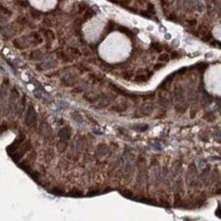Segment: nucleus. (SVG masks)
I'll return each mask as SVG.
<instances>
[{"mask_svg":"<svg viewBox=\"0 0 221 221\" xmlns=\"http://www.w3.org/2000/svg\"><path fill=\"white\" fill-rule=\"evenodd\" d=\"M158 60H159L160 62H168V61L170 60V56H169L167 53H163V54L159 55Z\"/></svg>","mask_w":221,"mask_h":221,"instance_id":"24","label":"nucleus"},{"mask_svg":"<svg viewBox=\"0 0 221 221\" xmlns=\"http://www.w3.org/2000/svg\"><path fill=\"white\" fill-rule=\"evenodd\" d=\"M141 98L145 101H151L155 98V94L154 93H148V94H143L141 95Z\"/></svg>","mask_w":221,"mask_h":221,"instance_id":"23","label":"nucleus"},{"mask_svg":"<svg viewBox=\"0 0 221 221\" xmlns=\"http://www.w3.org/2000/svg\"><path fill=\"white\" fill-rule=\"evenodd\" d=\"M44 34L46 35V37H47L48 39H51V40H54V38H55L54 33H53L52 31H50V30H44Z\"/></svg>","mask_w":221,"mask_h":221,"instance_id":"27","label":"nucleus"},{"mask_svg":"<svg viewBox=\"0 0 221 221\" xmlns=\"http://www.w3.org/2000/svg\"><path fill=\"white\" fill-rule=\"evenodd\" d=\"M50 192H52V194H54V195H57V196H62V195H63V191L60 190V189H58V187L52 189V190L50 191Z\"/></svg>","mask_w":221,"mask_h":221,"instance_id":"28","label":"nucleus"},{"mask_svg":"<svg viewBox=\"0 0 221 221\" xmlns=\"http://www.w3.org/2000/svg\"><path fill=\"white\" fill-rule=\"evenodd\" d=\"M121 195L125 198H128V199H133L134 198V192L128 191V190H124L123 192H121Z\"/></svg>","mask_w":221,"mask_h":221,"instance_id":"25","label":"nucleus"},{"mask_svg":"<svg viewBox=\"0 0 221 221\" xmlns=\"http://www.w3.org/2000/svg\"><path fill=\"white\" fill-rule=\"evenodd\" d=\"M68 196L70 197H74V198H81L84 196V192H82L79 189H77V187H73L70 192H68Z\"/></svg>","mask_w":221,"mask_h":221,"instance_id":"17","label":"nucleus"},{"mask_svg":"<svg viewBox=\"0 0 221 221\" xmlns=\"http://www.w3.org/2000/svg\"><path fill=\"white\" fill-rule=\"evenodd\" d=\"M141 14H142L143 16H146V17H148V18H151V13L150 12H148V11H141Z\"/></svg>","mask_w":221,"mask_h":221,"instance_id":"41","label":"nucleus"},{"mask_svg":"<svg viewBox=\"0 0 221 221\" xmlns=\"http://www.w3.org/2000/svg\"><path fill=\"white\" fill-rule=\"evenodd\" d=\"M57 56H58V58L59 59H61V60H63V61H65V62H70L71 61V58L70 57H68L64 52H58L57 53Z\"/></svg>","mask_w":221,"mask_h":221,"instance_id":"22","label":"nucleus"},{"mask_svg":"<svg viewBox=\"0 0 221 221\" xmlns=\"http://www.w3.org/2000/svg\"><path fill=\"white\" fill-rule=\"evenodd\" d=\"M120 32H122L123 34H125V35L129 36V37H133L134 36V34H133V32L131 31H129L128 28H124V27H119V29H118Z\"/></svg>","mask_w":221,"mask_h":221,"instance_id":"26","label":"nucleus"},{"mask_svg":"<svg viewBox=\"0 0 221 221\" xmlns=\"http://www.w3.org/2000/svg\"><path fill=\"white\" fill-rule=\"evenodd\" d=\"M25 123L29 128H34L37 124V112L33 104H30L25 115Z\"/></svg>","mask_w":221,"mask_h":221,"instance_id":"3","label":"nucleus"},{"mask_svg":"<svg viewBox=\"0 0 221 221\" xmlns=\"http://www.w3.org/2000/svg\"><path fill=\"white\" fill-rule=\"evenodd\" d=\"M134 129L140 131V133H143V131H146L148 128H149V125L148 124H137V125H134Z\"/></svg>","mask_w":221,"mask_h":221,"instance_id":"20","label":"nucleus"},{"mask_svg":"<svg viewBox=\"0 0 221 221\" xmlns=\"http://www.w3.org/2000/svg\"><path fill=\"white\" fill-rule=\"evenodd\" d=\"M167 18L169 20V21H175L176 20H177V17H176V15L174 13H170L168 16H167Z\"/></svg>","mask_w":221,"mask_h":221,"instance_id":"37","label":"nucleus"},{"mask_svg":"<svg viewBox=\"0 0 221 221\" xmlns=\"http://www.w3.org/2000/svg\"><path fill=\"white\" fill-rule=\"evenodd\" d=\"M152 74H153V72H149L148 76H147V74H143V73L137 74L135 77V83H139V84L146 83V82L150 78V77H152Z\"/></svg>","mask_w":221,"mask_h":221,"instance_id":"15","label":"nucleus"},{"mask_svg":"<svg viewBox=\"0 0 221 221\" xmlns=\"http://www.w3.org/2000/svg\"><path fill=\"white\" fill-rule=\"evenodd\" d=\"M78 8H79V12L82 13L83 11H85L86 9H87V4L86 3H79L78 4Z\"/></svg>","mask_w":221,"mask_h":221,"instance_id":"36","label":"nucleus"},{"mask_svg":"<svg viewBox=\"0 0 221 221\" xmlns=\"http://www.w3.org/2000/svg\"><path fill=\"white\" fill-rule=\"evenodd\" d=\"M151 48L154 50V51L158 52V53H160V52L163 50V47H162V45H161V44H159V43H157V42H153V43H152V44H151Z\"/></svg>","mask_w":221,"mask_h":221,"instance_id":"21","label":"nucleus"},{"mask_svg":"<svg viewBox=\"0 0 221 221\" xmlns=\"http://www.w3.org/2000/svg\"><path fill=\"white\" fill-rule=\"evenodd\" d=\"M180 57V55L178 54V52H172L171 53V58L172 59H178Z\"/></svg>","mask_w":221,"mask_h":221,"instance_id":"38","label":"nucleus"},{"mask_svg":"<svg viewBox=\"0 0 221 221\" xmlns=\"http://www.w3.org/2000/svg\"><path fill=\"white\" fill-rule=\"evenodd\" d=\"M121 76H122V78H124V79H126V81H130L131 78H134V71H131V70L123 71V72L121 73Z\"/></svg>","mask_w":221,"mask_h":221,"instance_id":"19","label":"nucleus"},{"mask_svg":"<svg viewBox=\"0 0 221 221\" xmlns=\"http://www.w3.org/2000/svg\"><path fill=\"white\" fill-rule=\"evenodd\" d=\"M162 67H164V63H157V64H155V66H154V69H155V70H159V69L162 68Z\"/></svg>","mask_w":221,"mask_h":221,"instance_id":"39","label":"nucleus"},{"mask_svg":"<svg viewBox=\"0 0 221 221\" xmlns=\"http://www.w3.org/2000/svg\"><path fill=\"white\" fill-rule=\"evenodd\" d=\"M120 3L121 4H125V3H126V5H128V4L130 3V0H121Z\"/></svg>","mask_w":221,"mask_h":221,"instance_id":"42","label":"nucleus"},{"mask_svg":"<svg viewBox=\"0 0 221 221\" xmlns=\"http://www.w3.org/2000/svg\"><path fill=\"white\" fill-rule=\"evenodd\" d=\"M147 8H148V12H150V13L152 14H155L156 13V10H155V6H154V4L153 3H148V6H147Z\"/></svg>","mask_w":221,"mask_h":221,"instance_id":"30","label":"nucleus"},{"mask_svg":"<svg viewBox=\"0 0 221 221\" xmlns=\"http://www.w3.org/2000/svg\"><path fill=\"white\" fill-rule=\"evenodd\" d=\"M128 103H125V102H121V103H119V104H115V105H113V106L110 107V110H112V111H115V112H124L126 109H128Z\"/></svg>","mask_w":221,"mask_h":221,"instance_id":"13","label":"nucleus"},{"mask_svg":"<svg viewBox=\"0 0 221 221\" xmlns=\"http://www.w3.org/2000/svg\"><path fill=\"white\" fill-rule=\"evenodd\" d=\"M186 23H187L190 27H195V26L197 25V20H195V18H192V20H187V21H186Z\"/></svg>","mask_w":221,"mask_h":221,"instance_id":"34","label":"nucleus"},{"mask_svg":"<svg viewBox=\"0 0 221 221\" xmlns=\"http://www.w3.org/2000/svg\"><path fill=\"white\" fill-rule=\"evenodd\" d=\"M154 108H155V105L153 102L151 101H146L144 102L141 107H140V114L142 116H150L151 114L153 113L154 111Z\"/></svg>","mask_w":221,"mask_h":221,"instance_id":"7","label":"nucleus"},{"mask_svg":"<svg viewBox=\"0 0 221 221\" xmlns=\"http://www.w3.org/2000/svg\"><path fill=\"white\" fill-rule=\"evenodd\" d=\"M198 31H199L200 36H201V38H202L203 41L208 42L209 40H211L212 35H211V33L209 32V30H208V28H207L205 25H201L199 27V30H198Z\"/></svg>","mask_w":221,"mask_h":221,"instance_id":"9","label":"nucleus"},{"mask_svg":"<svg viewBox=\"0 0 221 221\" xmlns=\"http://www.w3.org/2000/svg\"><path fill=\"white\" fill-rule=\"evenodd\" d=\"M197 112H198L197 108H192V110H191V118H194V117L196 116V114H197Z\"/></svg>","mask_w":221,"mask_h":221,"instance_id":"40","label":"nucleus"},{"mask_svg":"<svg viewBox=\"0 0 221 221\" xmlns=\"http://www.w3.org/2000/svg\"><path fill=\"white\" fill-rule=\"evenodd\" d=\"M169 102H170V98L168 97V95H167L166 91L159 93V104H160L161 106L166 108V107L168 106Z\"/></svg>","mask_w":221,"mask_h":221,"instance_id":"11","label":"nucleus"},{"mask_svg":"<svg viewBox=\"0 0 221 221\" xmlns=\"http://www.w3.org/2000/svg\"><path fill=\"white\" fill-rule=\"evenodd\" d=\"M7 129H8V124H7L6 121H3V122L1 123V125H0V133L2 134V133H4V131H6Z\"/></svg>","mask_w":221,"mask_h":221,"instance_id":"31","label":"nucleus"},{"mask_svg":"<svg viewBox=\"0 0 221 221\" xmlns=\"http://www.w3.org/2000/svg\"><path fill=\"white\" fill-rule=\"evenodd\" d=\"M0 11H2V13H5V14H7V15H10V14H11V12L7 9L6 7L2 6V5H0Z\"/></svg>","mask_w":221,"mask_h":221,"instance_id":"33","label":"nucleus"},{"mask_svg":"<svg viewBox=\"0 0 221 221\" xmlns=\"http://www.w3.org/2000/svg\"><path fill=\"white\" fill-rule=\"evenodd\" d=\"M100 96H101V94H95V93H85L84 95H83V97H84V99H86L88 102H90V103H94V102H97L98 101V99L100 98Z\"/></svg>","mask_w":221,"mask_h":221,"instance_id":"12","label":"nucleus"},{"mask_svg":"<svg viewBox=\"0 0 221 221\" xmlns=\"http://www.w3.org/2000/svg\"><path fill=\"white\" fill-rule=\"evenodd\" d=\"M185 69L186 68H181L179 71H177V73H184V72H185Z\"/></svg>","mask_w":221,"mask_h":221,"instance_id":"43","label":"nucleus"},{"mask_svg":"<svg viewBox=\"0 0 221 221\" xmlns=\"http://www.w3.org/2000/svg\"><path fill=\"white\" fill-rule=\"evenodd\" d=\"M174 76V73H172V74H170V76H168V77H166V78L164 79L163 82L159 85V87H158V89H160V90H164V91H167V89H168V86L170 85V83L172 82V79H173V77Z\"/></svg>","mask_w":221,"mask_h":221,"instance_id":"14","label":"nucleus"},{"mask_svg":"<svg viewBox=\"0 0 221 221\" xmlns=\"http://www.w3.org/2000/svg\"><path fill=\"white\" fill-rule=\"evenodd\" d=\"M39 134L41 135V137H43V139L45 141H48L51 142L53 140V133H52V129L50 128V125L46 122H42L40 128H39Z\"/></svg>","mask_w":221,"mask_h":221,"instance_id":"4","label":"nucleus"},{"mask_svg":"<svg viewBox=\"0 0 221 221\" xmlns=\"http://www.w3.org/2000/svg\"><path fill=\"white\" fill-rule=\"evenodd\" d=\"M31 149H32V143H31V141L30 140H25L23 142L21 143V146L18 147V149L10 156H11L14 162H18L21 158L27 154V152H29Z\"/></svg>","mask_w":221,"mask_h":221,"instance_id":"2","label":"nucleus"},{"mask_svg":"<svg viewBox=\"0 0 221 221\" xmlns=\"http://www.w3.org/2000/svg\"><path fill=\"white\" fill-rule=\"evenodd\" d=\"M71 138V129L68 126H63L60 128L58 133V139L59 141L57 143V150L60 153H63L68 146V141Z\"/></svg>","mask_w":221,"mask_h":221,"instance_id":"1","label":"nucleus"},{"mask_svg":"<svg viewBox=\"0 0 221 221\" xmlns=\"http://www.w3.org/2000/svg\"><path fill=\"white\" fill-rule=\"evenodd\" d=\"M26 140V135L23 134V133H20V135H18V137L15 139L13 141V143L12 144H10L8 147L6 148L7 150V153L9 154V155H12L14 152L16 151V150L18 149V147L21 145V143L23 142Z\"/></svg>","mask_w":221,"mask_h":221,"instance_id":"5","label":"nucleus"},{"mask_svg":"<svg viewBox=\"0 0 221 221\" xmlns=\"http://www.w3.org/2000/svg\"><path fill=\"white\" fill-rule=\"evenodd\" d=\"M61 82L62 84L65 85L66 87H73V86L77 85L78 83V78L76 76H66L61 78Z\"/></svg>","mask_w":221,"mask_h":221,"instance_id":"10","label":"nucleus"},{"mask_svg":"<svg viewBox=\"0 0 221 221\" xmlns=\"http://www.w3.org/2000/svg\"><path fill=\"white\" fill-rule=\"evenodd\" d=\"M90 78H91V79H93L95 83H101V82H103V79L101 78H98L96 74H90Z\"/></svg>","mask_w":221,"mask_h":221,"instance_id":"32","label":"nucleus"},{"mask_svg":"<svg viewBox=\"0 0 221 221\" xmlns=\"http://www.w3.org/2000/svg\"><path fill=\"white\" fill-rule=\"evenodd\" d=\"M165 116H166V110H165V109H162V110H161V113L158 114L156 116V118L157 119H159V118H164Z\"/></svg>","mask_w":221,"mask_h":221,"instance_id":"35","label":"nucleus"},{"mask_svg":"<svg viewBox=\"0 0 221 221\" xmlns=\"http://www.w3.org/2000/svg\"><path fill=\"white\" fill-rule=\"evenodd\" d=\"M26 105H27V96L26 95H22L20 101V104L17 106V111H18V115H21L22 112L26 110Z\"/></svg>","mask_w":221,"mask_h":221,"instance_id":"16","label":"nucleus"},{"mask_svg":"<svg viewBox=\"0 0 221 221\" xmlns=\"http://www.w3.org/2000/svg\"><path fill=\"white\" fill-rule=\"evenodd\" d=\"M94 14H95V12H94V10H93V9H91V8H90V9H88V11H87V12H86V14H85V17H84V20H89V18H91V17H92L93 15H94Z\"/></svg>","mask_w":221,"mask_h":221,"instance_id":"29","label":"nucleus"},{"mask_svg":"<svg viewBox=\"0 0 221 221\" xmlns=\"http://www.w3.org/2000/svg\"><path fill=\"white\" fill-rule=\"evenodd\" d=\"M35 158H36V152L35 151H32V152L28 155V157H27L23 161H21V163H20V167H21V169L26 170L29 173V172L31 171V166H32V164H33V162L35 161Z\"/></svg>","mask_w":221,"mask_h":221,"instance_id":"6","label":"nucleus"},{"mask_svg":"<svg viewBox=\"0 0 221 221\" xmlns=\"http://www.w3.org/2000/svg\"><path fill=\"white\" fill-rule=\"evenodd\" d=\"M203 118H204V120L208 121V122H213L216 119V115L212 111H209V112H206L203 115Z\"/></svg>","mask_w":221,"mask_h":221,"instance_id":"18","label":"nucleus"},{"mask_svg":"<svg viewBox=\"0 0 221 221\" xmlns=\"http://www.w3.org/2000/svg\"><path fill=\"white\" fill-rule=\"evenodd\" d=\"M115 99V96H111L108 94H101L100 98L98 99V107L100 108H105V107L109 106L110 103Z\"/></svg>","mask_w":221,"mask_h":221,"instance_id":"8","label":"nucleus"}]
</instances>
